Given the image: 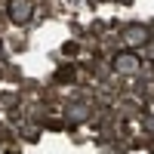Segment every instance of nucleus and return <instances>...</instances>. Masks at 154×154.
Wrapping results in <instances>:
<instances>
[{
    "mask_svg": "<svg viewBox=\"0 0 154 154\" xmlns=\"http://www.w3.org/2000/svg\"><path fill=\"white\" fill-rule=\"evenodd\" d=\"M0 53H3V43H0Z\"/></svg>",
    "mask_w": 154,
    "mask_h": 154,
    "instance_id": "obj_5",
    "label": "nucleus"
},
{
    "mask_svg": "<svg viewBox=\"0 0 154 154\" xmlns=\"http://www.w3.org/2000/svg\"><path fill=\"white\" fill-rule=\"evenodd\" d=\"M111 65H114V71H117V74H136L139 68H142V59H139L133 49H123V53L114 56Z\"/></svg>",
    "mask_w": 154,
    "mask_h": 154,
    "instance_id": "obj_2",
    "label": "nucleus"
},
{
    "mask_svg": "<svg viewBox=\"0 0 154 154\" xmlns=\"http://www.w3.org/2000/svg\"><path fill=\"white\" fill-rule=\"evenodd\" d=\"M65 117H68V123H83L89 117V105H83V102H71L68 111H65Z\"/></svg>",
    "mask_w": 154,
    "mask_h": 154,
    "instance_id": "obj_4",
    "label": "nucleus"
},
{
    "mask_svg": "<svg viewBox=\"0 0 154 154\" xmlns=\"http://www.w3.org/2000/svg\"><path fill=\"white\" fill-rule=\"evenodd\" d=\"M148 37H151V31L145 28V25H126V28H123V40H126V46H145Z\"/></svg>",
    "mask_w": 154,
    "mask_h": 154,
    "instance_id": "obj_3",
    "label": "nucleus"
},
{
    "mask_svg": "<svg viewBox=\"0 0 154 154\" xmlns=\"http://www.w3.org/2000/svg\"><path fill=\"white\" fill-rule=\"evenodd\" d=\"M34 16V3L31 0H9L6 3V19L12 25H28Z\"/></svg>",
    "mask_w": 154,
    "mask_h": 154,
    "instance_id": "obj_1",
    "label": "nucleus"
}]
</instances>
